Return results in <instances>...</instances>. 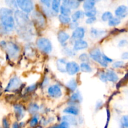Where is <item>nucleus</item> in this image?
<instances>
[{
  "label": "nucleus",
  "mask_w": 128,
  "mask_h": 128,
  "mask_svg": "<svg viewBox=\"0 0 128 128\" xmlns=\"http://www.w3.org/2000/svg\"><path fill=\"white\" fill-rule=\"evenodd\" d=\"M108 81L112 84H117L120 81V77L114 70L112 68H108L106 70Z\"/></svg>",
  "instance_id": "18"
},
{
  "label": "nucleus",
  "mask_w": 128,
  "mask_h": 128,
  "mask_svg": "<svg viewBox=\"0 0 128 128\" xmlns=\"http://www.w3.org/2000/svg\"><path fill=\"white\" fill-rule=\"evenodd\" d=\"M12 111H13L14 116L16 121H22L26 115V112L27 111L26 108L22 104L19 102H14L12 104Z\"/></svg>",
  "instance_id": "9"
},
{
  "label": "nucleus",
  "mask_w": 128,
  "mask_h": 128,
  "mask_svg": "<svg viewBox=\"0 0 128 128\" xmlns=\"http://www.w3.org/2000/svg\"><path fill=\"white\" fill-rule=\"evenodd\" d=\"M122 128H128V114H125L122 116L120 120Z\"/></svg>",
  "instance_id": "45"
},
{
  "label": "nucleus",
  "mask_w": 128,
  "mask_h": 128,
  "mask_svg": "<svg viewBox=\"0 0 128 128\" xmlns=\"http://www.w3.org/2000/svg\"><path fill=\"white\" fill-rule=\"evenodd\" d=\"M58 21L60 24L63 26H68L69 24L72 21L71 16H64V15L60 14L58 16Z\"/></svg>",
  "instance_id": "30"
},
{
  "label": "nucleus",
  "mask_w": 128,
  "mask_h": 128,
  "mask_svg": "<svg viewBox=\"0 0 128 128\" xmlns=\"http://www.w3.org/2000/svg\"><path fill=\"white\" fill-rule=\"evenodd\" d=\"M96 2V0H84L83 2V4H82L84 11H88V10L95 8Z\"/></svg>",
  "instance_id": "29"
},
{
  "label": "nucleus",
  "mask_w": 128,
  "mask_h": 128,
  "mask_svg": "<svg viewBox=\"0 0 128 128\" xmlns=\"http://www.w3.org/2000/svg\"><path fill=\"white\" fill-rule=\"evenodd\" d=\"M89 55L91 61L97 63L99 66L103 69H108L109 67V64L105 62L102 59V52L101 48L99 47H95L90 50L89 51Z\"/></svg>",
  "instance_id": "6"
},
{
  "label": "nucleus",
  "mask_w": 128,
  "mask_h": 128,
  "mask_svg": "<svg viewBox=\"0 0 128 128\" xmlns=\"http://www.w3.org/2000/svg\"><path fill=\"white\" fill-rule=\"evenodd\" d=\"M36 47L35 46V44L32 42H26L24 44L23 46V52L24 56H26V58H28L29 59H32L35 57L36 54Z\"/></svg>",
  "instance_id": "16"
},
{
  "label": "nucleus",
  "mask_w": 128,
  "mask_h": 128,
  "mask_svg": "<svg viewBox=\"0 0 128 128\" xmlns=\"http://www.w3.org/2000/svg\"><path fill=\"white\" fill-rule=\"evenodd\" d=\"M14 11L7 7L0 8V37H9L15 32Z\"/></svg>",
  "instance_id": "1"
},
{
  "label": "nucleus",
  "mask_w": 128,
  "mask_h": 128,
  "mask_svg": "<svg viewBox=\"0 0 128 128\" xmlns=\"http://www.w3.org/2000/svg\"><path fill=\"white\" fill-rule=\"evenodd\" d=\"M31 20L34 27L40 30L45 28L46 25V16L42 12L34 10L31 14Z\"/></svg>",
  "instance_id": "7"
},
{
  "label": "nucleus",
  "mask_w": 128,
  "mask_h": 128,
  "mask_svg": "<svg viewBox=\"0 0 128 128\" xmlns=\"http://www.w3.org/2000/svg\"><path fill=\"white\" fill-rule=\"evenodd\" d=\"M66 74L70 76H74L81 72L80 64L75 61H68L66 65Z\"/></svg>",
  "instance_id": "15"
},
{
  "label": "nucleus",
  "mask_w": 128,
  "mask_h": 128,
  "mask_svg": "<svg viewBox=\"0 0 128 128\" xmlns=\"http://www.w3.org/2000/svg\"><path fill=\"white\" fill-rule=\"evenodd\" d=\"M40 121V114H37L33 115L31 116V119H30V121H29V125H30V128H34L38 126Z\"/></svg>",
  "instance_id": "31"
},
{
  "label": "nucleus",
  "mask_w": 128,
  "mask_h": 128,
  "mask_svg": "<svg viewBox=\"0 0 128 128\" xmlns=\"http://www.w3.org/2000/svg\"><path fill=\"white\" fill-rule=\"evenodd\" d=\"M125 66V62L122 60H118L115 61L111 64V68L113 70H118L122 69Z\"/></svg>",
  "instance_id": "38"
},
{
  "label": "nucleus",
  "mask_w": 128,
  "mask_h": 128,
  "mask_svg": "<svg viewBox=\"0 0 128 128\" xmlns=\"http://www.w3.org/2000/svg\"><path fill=\"white\" fill-rule=\"evenodd\" d=\"M121 58L122 61H128V51H124L121 55Z\"/></svg>",
  "instance_id": "54"
},
{
  "label": "nucleus",
  "mask_w": 128,
  "mask_h": 128,
  "mask_svg": "<svg viewBox=\"0 0 128 128\" xmlns=\"http://www.w3.org/2000/svg\"><path fill=\"white\" fill-rule=\"evenodd\" d=\"M80 66L81 72L88 74H91L93 72V68L91 66V64L89 62H82V63L80 64Z\"/></svg>",
  "instance_id": "28"
},
{
  "label": "nucleus",
  "mask_w": 128,
  "mask_h": 128,
  "mask_svg": "<svg viewBox=\"0 0 128 128\" xmlns=\"http://www.w3.org/2000/svg\"><path fill=\"white\" fill-rule=\"evenodd\" d=\"M128 46V40L126 39H122L120 40L118 42V47L120 48H122Z\"/></svg>",
  "instance_id": "47"
},
{
  "label": "nucleus",
  "mask_w": 128,
  "mask_h": 128,
  "mask_svg": "<svg viewBox=\"0 0 128 128\" xmlns=\"http://www.w3.org/2000/svg\"><path fill=\"white\" fill-rule=\"evenodd\" d=\"M61 2H62V0H52L51 4V9L55 14L58 15V14L60 13V8H61Z\"/></svg>",
  "instance_id": "27"
},
{
  "label": "nucleus",
  "mask_w": 128,
  "mask_h": 128,
  "mask_svg": "<svg viewBox=\"0 0 128 128\" xmlns=\"http://www.w3.org/2000/svg\"><path fill=\"white\" fill-rule=\"evenodd\" d=\"M62 113L64 114L72 115L74 116H78L80 113V109L78 106H72V105H70L65 107L62 110Z\"/></svg>",
  "instance_id": "21"
},
{
  "label": "nucleus",
  "mask_w": 128,
  "mask_h": 128,
  "mask_svg": "<svg viewBox=\"0 0 128 128\" xmlns=\"http://www.w3.org/2000/svg\"><path fill=\"white\" fill-rule=\"evenodd\" d=\"M57 40L62 48L68 46V44L71 40V34L66 30H60L57 32Z\"/></svg>",
  "instance_id": "12"
},
{
  "label": "nucleus",
  "mask_w": 128,
  "mask_h": 128,
  "mask_svg": "<svg viewBox=\"0 0 128 128\" xmlns=\"http://www.w3.org/2000/svg\"><path fill=\"white\" fill-rule=\"evenodd\" d=\"M78 58L79 61H80V63H82V62H89V63H90V61H91L89 53L86 52H82L80 53L78 56Z\"/></svg>",
  "instance_id": "33"
},
{
  "label": "nucleus",
  "mask_w": 128,
  "mask_h": 128,
  "mask_svg": "<svg viewBox=\"0 0 128 128\" xmlns=\"http://www.w3.org/2000/svg\"></svg>",
  "instance_id": "60"
},
{
  "label": "nucleus",
  "mask_w": 128,
  "mask_h": 128,
  "mask_svg": "<svg viewBox=\"0 0 128 128\" xmlns=\"http://www.w3.org/2000/svg\"></svg>",
  "instance_id": "59"
},
{
  "label": "nucleus",
  "mask_w": 128,
  "mask_h": 128,
  "mask_svg": "<svg viewBox=\"0 0 128 128\" xmlns=\"http://www.w3.org/2000/svg\"><path fill=\"white\" fill-rule=\"evenodd\" d=\"M103 106H104L103 101L99 100L98 101H96V104H95V107H94L95 111H96V112H98V111H99L100 110H101V108H102Z\"/></svg>",
  "instance_id": "48"
},
{
  "label": "nucleus",
  "mask_w": 128,
  "mask_h": 128,
  "mask_svg": "<svg viewBox=\"0 0 128 128\" xmlns=\"http://www.w3.org/2000/svg\"><path fill=\"white\" fill-rule=\"evenodd\" d=\"M78 82L76 78H72L70 79L69 81H68V82L65 84V86H66V90L69 92L72 93L77 91L78 88Z\"/></svg>",
  "instance_id": "22"
},
{
  "label": "nucleus",
  "mask_w": 128,
  "mask_h": 128,
  "mask_svg": "<svg viewBox=\"0 0 128 128\" xmlns=\"http://www.w3.org/2000/svg\"><path fill=\"white\" fill-rule=\"evenodd\" d=\"M79 26H80V23H79V22H76V21H72L70 24H69V25L68 26V28L72 31L73 30H76V29L77 28H78Z\"/></svg>",
  "instance_id": "49"
},
{
  "label": "nucleus",
  "mask_w": 128,
  "mask_h": 128,
  "mask_svg": "<svg viewBox=\"0 0 128 128\" xmlns=\"http://www.w3.org/2000/svg\"><path fill=\"white\" fill-rule=\"evenodd\" d=\"M36 49L43 54H51L53 51V45L49 38L46 37H40L35 41Z\"/></svg>",
  "instance_id": "5"
},
{
  "label": "nucleus",
  "mask_w": 128,
  "mask_h": 128,
  "mask_svg": "<svg viewBox=\"0 0 128 128\" xmlns=\"http://www.w3.org/2000/svg\"><path fill=\"white\" fill-rule=\"evenodd\" d=\"M98 11L96 8H94L93 9L88 10V11H84L85 17L86 18H91V17H96Z\"/></svg>",
  "instance_id": "42"
},
{
  "label": "nucleus",
  "mask_w": 128,
  "mask_h": 128,
  "mask_svg": "<svg viewBox=\"0 0 128 128\" xmlns=\"http://www.w3.org/2000/svg\"><path fill=\"white\" fill-rule=\"evenodd\" d=\"M108 34V31L104 29H100L91 27L89 31V36L92 40H100L106 37Z\"/></svg>",
  "instance_id": "11"
},
{
  "label": "nucleus",
  "mask_w": 128,
  "mask_h": 128,
  "mask_svg": "<svg viewBox=\"0 0 128 128\" xmlns=\"http://www.w3.org/2000/svg\"><path fill=\"white\" fill-rule=\"evenodd\" d=\"M18 10L30 15L34 10V4L32 0H16Z\"/></svg>",
  "instance_id": "10"
},
{
  "label": "nucleus",
  "mask_w": 128,
  "mask_h": 128,
  "mask_svg": "<svg viewBox=\"0 0 128 128\" xmlns=\"http://www.w3.org/2000/svg\"><path fill=\"white\" fill-rule=\"evenodd\" d=\"M14 18L16 22V30H26L34 26L30 15L21 10H17L14 11Z\"/></svg>",
  "instance_id": "3"
},
{
  "label": "nucleus",
  "mask_w": 128,
  "mask_h": 128,
  "mask_svg": "<svg viewBox=\"0 0 128 128\" xmlns=\"http://www.w3.org/2000/svg\"><path fill=\"white\" fill-rule=\"evenodd\" d=\"M22 84L23 82L21 78L16 74L13 75L10 78L4 88V92L6 94L17 93L22 88Z\"/></svg>",
  "instance_id": "4"
},
{
  "label": "nucleus",
  "mask_w": 128,
  "mask_h": 128,
  "mask_svg": "<svg viewBox=\"0 0 128 128\" xmlns=\"http://www.w3.org/2000/svg\"><path fill=\"white\" fill-rule=\"evenodd\" d=\"M4 92V88H2V85L0 84V97L2 95V93Z\"/></svg>",
  "instance_id": "56"
},
{
  "label": "nucleus",
  "mask_w": 128,
  "mask_h": 128,
  "mask_svg": "<svg viewBox=\"0 0 128 128\" xmlns=\"http://www.w3.org/2000/svg\"><path fill=\"white\" fill-rule=\"evenodd\" d=\"M22 49L18 42L12 40H8V44L4 50L5 60L8 62H14L19 60Z\"/></svg>",
  "instance_id": "2"
},
{
  "label": "nucleus",
  "mask_w": 128,
  "mask_h": 128,
  "mask_svg": "<svg viewBox=\"0 0 128 128\" xmlns=\"http://www.w3.org/2000/svg\"><path fill=\"white\" fill-rule=\"evenodd\" d=\"M97 76L98 79L100 80V81H101L103 83H108V79H107V76H106V71L104 70H101L98 71L97 74Z\"/></svg>",
  "instance_id": "36"
},
{
  "label": "nucleus",
  "mask_w": 128,
  "mask_h": 128,
  "mask_svg": "<svg viewBox=\"0 0 128 128\" xmlns=\"http://www.w3.org/2000/svg\"><path fill=\"white\" fill-rule=\"evenodd\" d=\"M121 23V20L120 19L114 16L112 19L110 20L108 22V24L110 27L111 28H116Z\"/></svg>",
  "instance_id": "39"
},
{
  "label": "nucleus",
  "mask_w": 128,
  "mask_h": 128,
  "mask_svg": "<svg viewBox=\"0 0 128 128\" xmlns=\"http://www.w3.org/2000/svg\"><path fill=\"white\" fill-rule=\"evenodd\" d=\"M70 125L66 121H61L58 124L54 125L49 128H70Z\"/></svg>",
  "instance_id": "46"
},
{
  "label": "nucleus",
  "mask_w": 128,
  "mask_h": 128,
  "mask_svg": "<svg viewBox=\"0 0 128 128\" xmlns=\"http://www.w3.org/2000/svg\"><path fill=\"white\" fill-rule=\"evenodd\" d=\"M79 1H80V2H81V1H84V0H79Z\"/></svg>",
  "instance_id": "57"
},
{
  "label": "nucleus",
  "mask_w": 128,
  "mask_h": 128,
  "mask_svg": "<svg viewBox=\"0 0 128 128\" xmlns=\"http://www.w3.org/2000/svg\"><path fill=\"white\" fill-rule=\"evenodd\" d=\"M80 4L81 2L79 0H70L69 6L72 10H76L80 7Z\"/></svg>",
  "instance_id": "43"
},
{
  "label": "nucleus",
  "mask_w": 128,
  "mask_h": 128,
  "mask_svg": "<svg viewBox=\"0 0 128 128\" xmlns=\"http://www.w3.org/2000/svg\"><path fill=\"white\" fill-rule=\"evenodd\" d=\"M102 59H103V60L105 61V62H106L107 63H108L109 64H112V62H114L113 59L111 58H110V56H108V55H106V54H104V52L102 53Z\"/></svg>",
  "instance_id": "51"
},
{
  "label": "nucleus",
  "mask_w": 128,
  "mask_h": 128,
  "mask_svg": "<svg viewBox=\"0 0 128 128\" xmlns=\"http://www.w3.org/2000/svg\"><path fill=\"white\" fill-rule=\"evenodd\" d=\"M38 86H40V84H38V83H37V82L32 83L31 84L28 86L27 87L24 88V92L26 94L32 93V92H35L36 91Z\"/></svg>",
  "instance_id": "35"
},
{
  "label": "nucleus",
  "mask_w": 128,
  "mask_h": 128,
  "mask_svg": "<svg viewBox=\"0 0 128 128\" xmlns=\"http://www.w3.org/2000/svg\"><path fill=\"white\" fill-rule=\"evenodd\" d=\"M1 126L2 128H11L10 120L7 116H4L1 120Z\"/></svg>",
  "instance_id": "44"
},
{
  "label": "nucleus",
  "mask_w": 128,
  "mask_h": 128,
  "mask_svg": "<svg viewBox=\"0 0 128 128\" xmlns=\"http://www.w3.org/2000/svg\"><path fill=\"white\" fill-rule=\"evenodd\" d=\"M68 59L66 58H58L56 61V70L60 73H66V65L68 62Z\"/></svg>",
  "instance_id": "19"
},
{
  "label": "nucleus",
  "mask_w": 128,
  "mask_h": 128,
  "mask_svg": "<svg viewBox=\"0 0 128 128\" xmlns=\"http://www.w3.org/2000/svg\"><path fill=\"white\" fill-rule=\"evenodd\" d=\"M128 14V7L125 5H120L118 6L114 11L115 17L122 20L124 19Z\"/></svg>",
  "instance_id": "20"
},
{
  "label": "nucleus",
  "mask_w": 128,
  "mask_h": 128,
  "mask_svg": "<svg viewBox=\"0 0 128 128\" xmlns=\"http://www.w3.org/2000/svg\"><path fill=\"white\" fill-rule=\"evenodd\" d=\"M71 47L76 52L79 51H85L89 48V43L86 40H79L74 41L71 44Z\"/></svg>",
  "instance_id": "17"
},
{
  "label": "nucleus",
  "mask_w": 128,
  "mask_h": 128,
  "mask_svg": "<svg viewBox=\"0 0 128 128\" xmlns=\"http://www.w3.org/2000/svg\"><path fill=\"white\" fill-rule=\"evenodd\" d=\"M4 3L6 7L11 9L12 11H14L18 10L16 0H4Z\"/></svg>",
  "instance_id": "34"
},
{
  "label": "nucleus",
  "mask_w": 128,
  "mask_h": 128,
  "mask_svg": "<svg viewBox=\"0 0 128 128\" xmlns=\"http://www.w3.org/2000/svg\"><path fill=\"white\" fill-rule=\"evenodd\" d=\"M60 14L64 15V16H71L72 14V10L70 8L69 6H66V5L62 4L61 8H60Z\"/></svg>",
  "instance_id": "32"
},
{
  "label": "nucleus",
  "mask_w": 128,
  "mask_h": 128,
  "mask_svg": "<svg viewBox=\"0 0 128 128\" xmlns=\"http://www.w3.org/2000/svg\"><path fill=\"white\" fill-rule=\"evenodd\" d=\"M61 121H66L70 126H76L78 125V120H77L76 116L69 114H64L61 118Z\"/></svg>",
  "instance_id": "24"
},
{
  "label": "nucleus",
  "mask_w": 128,
  "mask_h": 128,
  "mask_svg": "<svg viewBox=\"0 0 128 128\" xmlns=\"http://www.w3.org/2000/svg\"><path fill=\"white\" fill-rule=\"evenodd\" d=\"M86 34V29L84 26H80L76 30H73L71 32V40H70L69 43L71 44L74 41L79 40H83L84 39L85 36Z\"/></svg>",
  "instance_id": "13"
},
{
  "label": "nucleus",
  "mask_w": 128,
  "mask_h": 128,
  "mask_svg": "<svg viewBox=\"0 0 128 128\" xmlns=\"http://www.w3.org/2000/svg\"><path fill=\"white\" fill-rule=\"evenodd\" d=\"M8 44V40H6L5 39H1L0 40V50L2 51H4L6 49V46Z\"/></svg>",
  "instance_id": "52"
},
{
  "label": "nucleus",
  "mask_w": 128,
  "mask_h": 128,
  "mask_svg": "<svg viewBox=\"0 0 128 128\" xmlns=\"http://www.w3.org/2000/svg\"><path fill=\"white\" fill-rule=\"evenodd\" d=\"M11 128H21L20 126V123L18 121H14L11 126Z\"/></svg>",
  "instance_id": "55"
},
{
  "label": "nucleus",
  "mask_w": 128,
  "mask_h": 128,
  "mask_svg": "<svg viewBox=\"0 0 128 128\" xmlns=\"http://www.w3.org/2000/svg\"><path fill=\"white\" fill-rule=\"evenodd\" d=\"M128 82V72H126V74L124 75V76L121 80H120V81H118V82L116 84V89H117V90H119V89L121 88L122 86H123L124 85L126 84Z\"/></svg>",
  "instance_id": "41"
},
{
  "label": "nucleus",
  "mask_w": 128,
  "mask_h": 128,
  "mask_svg": "<svg viewBox=\"0 0 128 128\" xmlns=\"http://www.w3.org/2000/svg\"><path fill=\"white\" fill-rule=\"evenodd\" d=\"M41 3L44 5V6H46L47 8L51 7V2L50 0H40Z\"/></svg>",
  "instance_id": "53"
},
{
  "label": "nucleus",
  "mask_w": 128,
  "mask_h": 128,
  "mask_svg": "<svg viewBox=\"0 0 128 128\" xmlns=\"http://www.w3.org/2000/svg\"><path fill=\"white\" fill-rule=\"evenodd\" d=\"M85 17L84 11L82 10H77L72 12L71 16V20L72 21H76V22H79V21L82 20Z\"/></svg>",
  "instance_id": "26"
},
{
  "label": "nucleus",
  "mask_w": 128,
  "mask_h": 128,
  "mask_svg": "<svg viewBox=\"0 0 128 128\" xmlns=\"http://www.w3.org/2000/svg\"><path fill=\"white\" fill-rule=\"evenodd\" d=\"M114 17L113 14L111 11H105L102 12L101 16V20L102 22H108L111 19H112Z\"/></svg>",
  "instance_id": "37"
},
{
  "label": "nucleus",
  "mask_w": 128,
  "mask_h": 128,
  "mask_svg": "<svg viewBox=\"0 0 128 128\" xmlns=\"http://www.w3.org/2000/svg\"><path fill=\"white\" fill-rule=\"evenodd\" d=\"M97 21V18L96 17H91V18H86L85 20V23L87 25H92Z\"/></svg>",
  "instance_id": "50"
},
{
  "label": "nucleus",
  "mask_w": 128,
  "mask_h": 128,
  "mask_svg": "<svg viewBox=\"0 0 128 128\" xmlns=\"http://www.w3.org/2000/svg\"><path fill=\"white\" fill-rule=\"evenodd\" d=\"M83 101V97L82 96L81 91L78 90L75 92H72L69 96V98L67 101V105H72V106H78Z\"/></svg>",
  "instance_id": "14"
},
{
  "label": "nucleus",
  "mask_w": 128,
  "mask_h": 128,
  "mask_svg": "<svg viewBox=\"0 0 128 128\" xmlns=\"http://www.w3.org/2000/svg\"><path fill=\"white\" fill-rule=\"evenodd\" d=\"M47 94L50 98L53 100H58L60 99L63 95L62 88L58 84H51L46 89Z\"/></svg>",
  "instance_id": "8"
},
{
  "label": "nucleus",
  "mask_w": 128,
  "mask_h": 128,
  "mask_svg": "<svg viewBox=\"0 0 128 128\" xmlns=\"http://www.w3.org/2000/svg\"><path fill=\"white\" fill-rule=\"evenodd\" d=\"M26 110L31 116L39 114L40 112V106L36 102H31L28 104Z\"/></svg>",
  "instance_id": "23"
},
{
  "label": "nucleus",
  "mask_w": 128,
  "mask_h": 128,
  "mask_svg": "<svg viewBox=\"0 0 128 128\" xmlns=\"http://www.w3.org/2000/svg\"><path fill=\"white\" fill-rule=\"evenodd\" d=\"M100 1V0H96V1Z\"/></svg>",
  "instance_id": "58"
},
{
  "label": "nucleus",
  "mask_w": 128,
  "mask_h": 128,
  "mask_svg": "<svg viewBox=\"0 0 128 128\" xmlns=\"http://www.w3.org/2000/svg\"><path fill=\"white\" fill-rule=\"evenodd\" d=\"M50 78L46 75V76H44L43 79H42V81H41V83L40 84V87L41 90H43L45 89L46 88H48L50 86Z\"/></svg>",
  "instance_id": "40"
},
{
  "label": "nucleus",
  "mask_w": 128,
  "mask_h": 128,
  "mask_svg": "<svg viewBox=\"0 0 128 128\" xmlns=\"http://www.w3.org/2000/svg\"><path fill=\"white\" fill-rule=\"evenodd\" d=\"M61 53L66 58H73L75 56H77V52L74 51L72 47H69V46L62 48Z\"/></svg>",
  "instance_id": "25"
}]
</instances>
